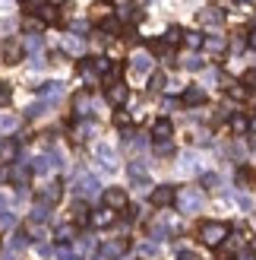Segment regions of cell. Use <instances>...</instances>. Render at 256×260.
<instances>
[{
  "mask_svg": "<svg viewBox=\"0 0 256 260\" xmlns=\"http://www.w3.org/2000/svg\"><path fill=\"white\" fill-rule=\"evenodd\" d=\"M225 89H228V95H231V99H237V102H240V99H244V95H247V89H244V86H240V83H228Z\"/></svg>",
  "mask_w": 256,
  "mask_h": 260,
  "instance_id": "obj_24",
  "label": "cell"
},
{
  "mask_svg": "<svg viewBox=\"0 0 256 260\" xmlns=\"http://www.w3.org/2000/svg\"><path fill=\"white\" fill-rule=\"evenodd\" d=\"M228 229L225 222H212V219H206V222H199L196 225V235H199V241L202 244H209V248H219V244L228 238Z\"/></svg>",
  "mask_w": 256,
  "mask_h": 260,
  "instance_id": "obj_1",
  "label": "cell"
},
{
  "mask_svg": "<svg viewBox=\"0 0 256 260\" xmlns=\"http://www.w3.org/2000/svg\"><path fill=\"white\" fill-rule=\"evenodd\" d=\"M184 32L187 29H181V25H168V32H164V45H184Z\"/></svg>",
  "mask_w": 256,
  "mask_h": 260,
  "instance_id": "obj_15",
  "label": "cell"
},
{
  "mask_svg": "<svg viewBox=\"0 0 256 260\" xmlns=\"http://www.w3.org/2000/svg\"><path fill=\"white\" fill-rule=\"evenodd\" d=\"M10 99H13V89H10L7 83H0V105H7Z\"/></svg>",
  "mask_w": 256,
  "mask_h": 260,
  "instance_id": "obj_27",
  "label": "cell"
},
{
  "mask_svg": "<svg viewBox=\"0 0 256 260\" xmlns=\"http://www.w3.org/2000/svg\"><path fill=\"white\" fill-rule=\"evenodd\" d=\"M114 219H117V213L108 210V206H101L98 213H92V225L95 229H108V225H114Z\"/></svg>",
  "mask_w": 256,
  "mask_h": 260,
  "instance_id": "obj_11",
  "label": "cell"
},
{
  "mask_svg": "<svg viewBox=\"0 0 256 260\" xmlns=\"http://www.w3.org/2000/svg\"><path fill=\"white\" fill-rule=\"evenodd\" d=\"M19 152V143L16 140H0V165H10Z\"/></svg>",
  "mask_w": 256,
  "mask_h": 260,
  "instance_id": "obj_10",
  "label": "cell"
},
{
  "mask_svg": "<svg viewBox=\"0 0 256 260\" xmlns=\"http://www.w3.org/2000/svg\"><path fill=\"white\" fill-rule=\"evenodd\" d=\"M174 200H177V187L174 184H158L149 193V203L155 206V210H168V206H174Z\"/></svg>",
  "mask_w": 256,
  "mask_h": 260,
  "instance_id": "obj_2",
  "label": "cell"
},
{
  "mask_svg": "<svg viewBox=\"0 0 256 260\" xmlns=\"http://www.w3.org/2000/svg\"><path fill=\"white\" fill-rule=\"evenodd\" d=\"M215 181H219V178H215V175H206V178H202V187H212Z\"/></svg>",
  "mask_w": 256,
  "mask_h": 260,
  "instance_id": "obj_31",
  "label": "cell"
},
{
  "mask_svg": "<svg viewBox=\"0 0 256 260\" xmlns=\"http://www.w3.org/2000/svg\"><path fill=\"white\" fill-rule=\"evenodd\" d=\"M247 48H253V51H256V29H250V32H247Z\"/></svg>",
  "mask_w": 256,
  "mask_h": 260,
  "instance_id": "obj_29",
  "label": "cell"
},
{
  "mask_svg": "<svg viewBox=\"0 0 256 260\" xmlns=\"http://www.w3.org/2000/svg\"><path fill=\"white\" fill-rule=\"evenodd\" d=\"M184 45L187 48H202V35L199 32H184Z\"/></svg>",
  "mask_w": 256,
  "mask_h": 260,
  "instance_id": "obj_22",
  "label": "cell"
},
{
  "mask_svg": "<svg viewBox=\"0 0 256 260\" xmlns=\"http://www.w3.org/2000/svg\"><path fill=\"white\" fill-rule=\"evenodd\" d=\"M114 124H117V127H130L133 121H130V114H126V111H114Z\"/></svg>",
  "mask_w": 256,
  "mask_h": 260,
  "instance_id": "obj_26",
  "label": "cell"
},
{
  "mask_svg": "<svg viewBox=\"0 0 256 260\" xmlns=\"http://www.w3.org/2000/svg\"><path fill=\"white\" fill-rule=\"evenodd\" d=\"M133 70H136V73H149V70H152V57L136 54V57H133Z\"/></svg>",
  "mask_w": 256,
  "mask_h": 260,
  "instance_id": "obj_18",
  "label": "cell"
},
{
  "mask_svg": "<svg viewBox=\"0 0 256 260\" xmlns=\"http://www.w3.org/2000/svg\"><path fill=\"white\" fill-rule=\"evenodd\" d=\"M101 200H105V206H108V210H114V213H123L126 206H130V197H126L123 187H108Z\"/></svg>",
  "mask_w": 256,
  "mask_h": 260,
  "instance_id": "obj_4",
  "label": "cell"
},
{
  "mask_svg": "<svg viewBox=\"0 0 256 260\" xmlns=\"http://www.w3.org/2000/svg\"><path fill=\"white\" fill-rule=\"evenodd\" d=\"M0 248H4V241H0Z\"/></svg>",
  "mask_w": 256,
  "mask_h": 260,
  "instance_id": "obj_36",
  "label": "cell"
},
{
  "mask_svg": "<svg viewBox=\"0 0 256 260\" xmlns=\"http://www.w3.org/2000/svg\"><path fill=\"white\" fill-rule=\"evenodd\" d=\"M171 137H174V127H171V121H168V118H158L155 124H152V140H155V143L171 140Z\"/></svg>",
  "mask_w": 256,
  "mask_h": 260,
  "instance_id": "obj_9",
  "label": "cell"
},
{
  "mask_svg": "<svg viewBox=\"0 0 256 260\" xmlns=\"http://www.w3.org/2000/svg\"><path fill=\"white\" fill-rule=\"evenodd\" d=\"M196 19H199L202 25H222V19H225V10H215V7H202V10L196 13Z\"/></svg>",
  "mask_w": 256,
  "mask_h": 260,
  "instance_id": "obj_8",
  "label": "cell"
},
{
  "mask_svg": "<svg viewBox=\"0 0 256 260\" xmlns=\"http://www.w3.org/2000/svg\"><path fill=\"white\" fill-rule=\"evenodd\" d=\"M228 121H231V130H234V134H244V130L250 127V121L244 118V114H231Z\"/></svg>",
  "mask_w": 256,
  "mask_h": 260,
  "instance_id": "obj_19",
  "label": "cell"
},
{
  "mask_svg": "<svg viewBox=\"0 0 256 260\" xmlns=\"http://www.w3.org/2000/svg\"><path fill=\"white\" fill-rule=\"evenodd\" d=\"M73 235H76V225H60L54 238H57V241H73Z\"/></svg>",
  "mask_w": 256,
  "mask_h": 260,
  "instance_id": "obj_23",
  "label": "cell"
},
{
  "mask_svg": "<svg viewBox=\"0 0 256 260\" xmlns=\"http://www.w3.org/2000/svg\"><path fill=\"white\" fill-rule=\"evenodd\" d=\"M164 83H168V76H164V73H152L149 89H152V92H161V89H164Z\"/></svg>",
  "mask_w": 256,
  "mask_h": 260,
  "instance_id": "obj_20",
  "label": "cell"
},
{
  "mask_svg": "<svg viewBox=\"0 0 256 260\" xmlns=\"http://www.w3.org/2000/svg\"><path fill=\"white\" fill-rule=\"evenodd\" d=\"M114 4H126V7H130V0H114Z\"/></svg>",
  "mask_w": 256,
  "mask_h": 260,
  "instance_id": "obj_34",
  "label": "cell"
},
{
  "mask_svg": "<svg viewBox=\"0 0 256 260\" xmlns=\"http://www.w3.org/2000/svg\"><path fill=\"white\" fill-rule=\"evenodd\" d=\"M253 181V168H237V184H250Z\"/></svg>",
  "mask_w": 256,
  "mask_h": 260,
  "instance_id": "obj_25",
  "label": "cell"
},
{
  "mask_svg": "<svg viewBox=\"0 0 256 260\" xmlns=\"http://www.w3.org/2000/svg\"><path fill=\"white\" fill-rule=\"evenodd\" d=\"M149 51H152V54H161V57L171 54V48L164 45V38H149Z\"/></svg>",
  "mask_w": 256,
  "mask_h": 260,
  "instance_id": "obj_17",
  "label": "cell"
},
{
  "mask_svg": "<svg viewBox=\"0 0 256 260\" xmlns=\"http://www.w3.org/2000/svg\"><path fill=\"white\" fill-rule=\"evenodd\" d=\"M177 260H199V254H193V251H184V254L177 257Z\"/></svg>",
  "mask_w": 256,
  "mask_h": 260,
  "instance_id": "obj_30",
  "label": "cell"
},
{
  "mask_svg": "<svg viewBox=\"0 0 256 260\" xmlns=\"http://www.w3.org/2000/svg\"><path fill=\"white\" fill-rule=\"evenodd\" d=\"M174 152H177V149H174V143H171V140H161V143H155V155H158V159H171Z\"/></svg>",
  "mask_w": 256,
  "mask_h": 260,
  "instance_id": "obj_16",
  "label": "cell"
},
{
  "mask_svg": "<svg viewBox=\"0 0 256 260\" xmlns=\"http://www.w3.org/2000/svg\"><path fill=\"white\" fill-rule=\"evenodd\" d=\"M25 57V48L22 42H16V38H10V42H4V63H10V67H16V63Z\"/></svg>",
  "mask_w": 256,
  "mask_h": 260,
  "instance_id": "obj_6",
  "label": "cell"
},
{
  "mask_svg": "<svg viewBox=\"0 0 256 260\" xmlns=\"http://www.w3.org/2000/svg\"><path fill=\"white\" fill-rule=\"evenodd\" d=\"M250 254H256V235L250 238Z\"/></svg>",
  "mask_w": 256,
  "mask_h": 260,
  "instance_id": "obj_33",
  "label": "cell"
},
{
  "mask_svg": "<svg viewBox=\"0 0 256 260\" xmlns=\"http://www.w3.org/2000/svg\"><path fill=\"white\" fill-rule=\"evenodd\" d=\"M126 248H130V238H117V241H108V244H105V257H120Z\"/></svg>",
  "mask_w": 256,
  "mask_h": 260,
  "instance_id": "obj_13",
  "label": "cell"
},
{
  "mask_svg": "<svg viewBox=\"0 0 256 260\" xmlns=\"http://www.w3.org/2000/svg\"><path fill=\"white\" fill-rule=\"evenodd\" d=\"M202 48L212 51V54H225L228 38H225V35H206V38H202Z\"/></svg>",
  "mask_w": 256,
  "mask_h": 260,
  "instance_id": "obj_12",
  "label": "cell"
},
{
  "mask_svg": "<svg viewBox=\"0 0 256 260\" xmlns=\"http://www.w3.org/2000/svg\"><path fill=\"white\" fill-rule=\"evenodd\" d=\"M105 99L111 102V105H123L126 99H130V89H126V83L120 80H114V76H105Z\"/></svg>",
  "mask_w": 256,
  "mask_h": 260,
  "instance_id": "obj_3",
  "label": "cell"
},
{
  "mask_svg": "<svg viewBox=\"0 0 256 260\" xmlns=\"http://www.w3.org/2000/svg\"><path fill=\"white\" fill-rule=\"evenodd\" d=\"M234 260H256V254H250V251H247V254H237Z\"/></svg>",
  "mask_w": 256,
  "mask_h": 260,
  "instance_id": "obj_32",
  "label": "cell"
},
{
  "mask_svg": "<svg viewBox=\"0 0 256 260\" xmlns=\"http://www.w3.org/2000/svg\"><path fill=\"white\" fill-rule=\"evenodd\" d=\"M206 89H199V86H187L184 89V95H181V105H206Z\"/></svg>",
  "mask_w": 256,
  "mask_h": 260,
  "instance_id": "obj_7",
  "label": "cell"
},
{
  "mask_svg": "<svg viewBox=\"0 0 256 260\" xmlns=\"http://www.w3.org/2000/svg\"><path fill=\"white\" fill-rule=\"evenodd\" d=\"M22 4H25V0H22ZM32 4H41V0H32Z\"/></svg>",
  "mask_w": 256,
  "mask_h": 260,
  "instance_id": "obj_35",
  "label": "cell"
},
{
  "mask_svg": "<svg viewBox=\"0 0 256 260\" xmlns=\"http://www.w3.org/2000/svg\"><path fill=\"white\" fill-rule=\"evenodd\" d=\"M240 86H256V70H244V80H240Z\"/></svg>",
  "mask_w": 256,
  "mask_h": 260,
  "instance_id": "obj_28",
  "label": "cell"
},
{
  "mask_svg": "<svg viewBox=\"0 0 256 260\" xmlns=\"http://www.w3.org/2000/svg\"><path fill=\"white\" fill-rule=\"evenodd\" d=\"M60 193H63V184H60V181H51V184L41 190V200H48V203H57V200H60Z\"/></svg>",
  "mask_w": 256,
  "mask_h": 260,
  "instance_id": "obj_14",
  "label": "cell"
},
{
  "mask_svg": "<svg viewBox=\"0 0 256 260\" xmlns=\"http://www.w3.org/2000/svg\"><path fill=\"white\" fill-rule=\"evenodd\" d=\"M184 67H187L190 73H199L202 67H206V63H202V57H196V54H190V57L184 60Z\"/></svg>",
  "mask_w": 256,
  "mask_h": 260,
  "instance_id": "obj_21",
  "label": "cell"
},
{
  "mask_svg": "<svg viewBox=\"0 0 256 260\" xmlns=\"http://www.w3.org/2000/svg\"><path fill=\"white\" fill-rule=\"evenodd\" d=\"M70 225H76V229H86V225H92V210H89V203L76 200V203L70 206Z\"/></svg>",
  "mask_w": 256,
  "mask_h": 260,
  "instance_id": "obj_5",
  "label": "cell"
}]
</instances>
